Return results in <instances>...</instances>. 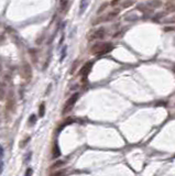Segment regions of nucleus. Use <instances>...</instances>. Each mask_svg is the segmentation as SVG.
<instances>
[{
    "mask_svg": "<svg viewBox=\"0 0 175 176\" xmlns=\"http://www.w3.org/2000/svg\"><path fill=\"white\" fill-rule=\"evenodd\" d=\"M113 49L111 43H97L90 49V52L96 55H105Z\"/></svg>",
    "mask_w": 175,
    "mask_h": 176,
    "instance_id": "f257e3e1",
    "label": "nucleus"
},
{
    "mask_svg": "<svg viewBox=\"0 0 175 176\" xmlns=\"http://www.w3.org/2000/svg\"><path fill=\"white\" fill-rule=\"evenodd\" d=\"M78 97H79V95H78V92H75V94H73L70 98L67 99V101L65 103V105H64V107H63V114H66V113H68L70 111L73 109V107L75 106V104H76V101H77V99H78Z\"/></svg>",
    "mask_w": 175,
    "mask_h": 176,
    "instance_id": "f03ea898",
    "label": "nucleus"
},
{
    "mask_svg": "<svg viewBox=\"0 0 175 176\" xmlns=\"http://www.w3.org/2000/svg\"><path fill=\"white\" fill-rule=\"evenodd\" d=\"M21 76L26 80H30L32 77V69L29 64H23V66L21 67Z\"/></svg>",
    "mask_w": 175,
    "mask_h": 176,
    "instance_id": "7ed1b4c3",
    "label": "nucleus"
},
{
    "mask_svg": "<svg viewBox=\"0 0 175 176\" xmlns=\"http://www.w3.org/2000/svg\"><path fill=\"white\" fill-rule=\"evenodd\" d=\"M105 33H106V30H105V28H99V29H97L95 32H93L91 33V35L89 36V40H97V39H103L104 36H105Z\"/></svg>",
    "mask_w": 175,
    "mask_h": 176,
    "instance_id": "20e7f679",
    "label": "nucleus"
},
{
    "mask_svg": "<svg viewBox=\"0 0 175 176\" xmlns=\"http://www.w3.org/2000/svg\"><path fill=\"white\" fill-rule=\"evenodd\" d=\"M91 67H93V63H91V62L86 63L85 65L82 67V69H80V75L84 77V78H86L87 76H88V74L90 73Z\"/></svg>",
    "mask_w": 175,
    "mask_h": 176,
    "instance_id": "39448f33",
    "label": "nucleus"
},
{
    "mask_svg": "<svg viewBox=\"0 0 175 176\" xmlns=\"http://www.w3.org/2000/svg\"><path fill=\"white\" fill-rule=\"evenodd\" d=\"M16 107V100H15V97H9L8 100H7V105H6V108L8 111H11L13 110Z\"/></svg>",
    "mask_w": 175,
    "mask_h": 176,
    "instance_id": "423d86ee",
    "label": "nucleus"
},
{
    "mask_svg": "<svg viewBox=\"0 0 175 176\" xmlns=\"http://www.w3.org/2000/svg\"><path fill=\"white\" fill-rule=\"evenodd\" d=\"M146 6L151 7L152 9H158L162 6V1H161V0H150V1L146 3Z\"/></svg>",
    "mask_w": 175,
    "mask_h": 176,
    "instance_id": "0eeeda50",
    "label": "nucleus"
},
{
    "mask_svg": "<svg viewBox=\"0 0 175 176\" xmlns=\"http://www.w3.org/2000/svg\"><path fill=\"white\" fill-rule=\"evenodd\" d=\"M59 155H61V152H59V147H58V144L56 142L54 143V145H53V159H56V157H58Z\"/></svg>",
    "mask_w": 175,
    "mask_h": 176,
    "instance_id": "6e6552de",
    "label": "nucleus"
},
{
    "mask_svg": "<svg viewBox=\"0 0 175 176\" xmlns=\"http://www.w3.org/2000/svg\"><path fill=\"white\" fill-rule=\"evenodd\" d=\"M44 114H45V104L42 103V104L40 105V107H39V117L43 118Z\"/></svg>",
    "mask_w": 175,
    "mask_h": 176,
    "instance_id": "1a4fd4ad",
    "label": "nucleus"
},
{
    "mask_svg": "<svg viewBox=\"0 0 175 176\" xmlns=\"http://www.w3.org/2000/svg\"><path fill=\"white\" fill-rule=\"evenodd\" d=\"M87 6H88V0H82V2H80V10H79L80 15L86 10Z\"/></svg>",
    "mask_w": 175,
    "mask_h": 176,
    "instance_id": "9d476101",
    "label": "nucleus"
},
{
    "mask_svg": "<svg viewBox=\"0 0 175 176\" xmlns=\"http://www.w3.org/2000/svg\"><path fill=\"white\" fill-rule=\"evenodd\" d=\"M133 4H134L133 0H126V1L122 3V8H129V7L133 6Z\"/></svg>",
    "mask_w": 175,
    "mask_h": 176,
    "instance_id": "9b49d317",
    "label": "nucleus"
},
{
    "mask_svg": "<svg viewBox=\"0 0 175 176\" xmlns=\"http://www.w3.org/2000/svg\"><path fill=\"white\" fill-rule=\"evenodd\" d=\"M65 171L64 170H61V171H56L55 173H52L50 176H65Z\"/></svg>",
    "mask_w": 175,
    "mask_h": 176,
    "instance_id": "f8f14e48",
    "label": "nucleus"
},
{
    "mask_svg": "<svg viewBox=\"0 0 175 176\" xmlns=\"http://www.w3.org/2000/svg\"><path fill=\"white\" fill-rule=\"evenodd\" d=\"M36 118H38V117H36L35 114H32L31 117L29 118V121H28V123H29L30 126H33V124L35 123V121H36Z\"/></svg>",
    "mask_w": 175,
    "mask_h": 176,
    "instance_id": "ddd939ff",
    "label": "nucleus"
},
{
    "mask_svg": "<svg viewBox=\"0 0 175 176\" xmlns=\"http://www.w3.org/2000/svg\"><path fill=\"white\" fill-rule=\"evenodd\" d=\"M59 3H61V9L62 10H65L67 4H68V0H59Z\"/></svg>",
    "mask_w": 175,
    "mask_h": 176,
    "instance_id": "4468645a",
    "label": "nucleus"
},
{
    "mask_svg": "<svg viewBox=\"0 0 175 176\" xmlns=\"http://www.w3.org/2000/svg\"><path fill=\"white\" fill-rule=\"evenodd\" d=\"M4 96H6V90H4V87L0 86V100L4 99Z\"/></svg>",
    "mask_w": 175,
    "mask_h": 176,
    "instance_id": "2eb2a0df",
    "label": "nucleus"
},
{
    "mask_svg": "<svg viewBox=\"0 0 175 176\" xmlns=\"http://www.w3.org/2000/svg\"><path fill=\"white\" fill-rule=\"evenodd\" d=\"M63 164H65V162H64V161H57L56 163L52 166V168H57V167H59V166H62Z\"/></svg>",
    "mask_w": 175,
    "mask_h": 176,
    "instance_id": "dca6fc26",
    "label": "nucleus"
},
{
    "mask_svg": "<svg viewBox=\"0 0 175 176\" xmlns=\"http://www.w3.org/2000/svg\"><path fill=\"white\" fill-rule=\"evenodd\" d=\"M30 139H31L30 137H26V138L24 139V140H23V141H22V142L20 143V147H24V146L26 145V143L30 141Z\"/></svg>",
    "mask_w": 175,
    "mask_h": 176,
    "instance_id": "f3484780",
    "label": "nucleus"
},
{
    "mask_svg": "<svg viewBox=\"0 0 175 176\" xmlns=\"http://www.w3.org/2000/svg\"><path fill=\"white\" fill-rule=\"evenodd\" d=\"M173 11H175V4H169V6H167V10L165 11V13L173 12Z\"/></svg>",
    "mask_w": 175,
    "mask_h": 176,
    "instance_id": "a211bd4d",
    "label": "nucleus"
},
{
    "mask_svg": "<svg viewBox=\"0 0 175 176\" xmlns=\"http://www.w3.org/2000/svg\"><path fill=\"white\" fill-rule=\"evenodd\" d=\"M165 16V12H161V13H158V15H156L155 17H154V21H158L159 19H161V17H164Z\"/></svg>",
    "mask_w": 175,
    "mask_h": 176,
    "instance_id": "6ab92c4d",
    "label": "nucleus"
},
{
    "mask_svg": "<svg viewBox=\"0 0 175 176\" xmlns=\"http://www.w3.org/2000/svg\"><path fill=\"white\" fill-rule=\"evenodd\" d=\"M31 156H32V153H31V152H29V153H28V154L24 156V163H28V162H30Z\"/></svg>",
    "mask_w": 175,
    "mask_h": 176,
    "instance_id": "aec40b11",
    "label": "nucleus"
},
{
    "mask_svg": "<svg viewBox=\"0 0 175 176\" xmlns=\"http://www.w3.org/2000/svg\"><path fill=\"white\" fill-rule=\"evenodd\" d=\"M107 6H108V3H104V4H101V6H100V8L98 9V13L103 12V11L105 10V9H106V7H107Z\"/></svg>",
    "mask_w": 175,
    "mask_h": 176,
    "instance_id": "412c9836",
    "label": "nucleus"
},
{
    "mask_svg": "<svg viewBox=\"0 0 175 176\" xmlns=\"http://www.w3.org/2000/svg\"><path fill=\"white\" fill-rule=\"evenodd\" d=\"M32 173H33V171H32V168H28V170H26V172H25V174H24V176H31V175H32Z\"/></svg>",
    "mask_w": 175,
    "mask_h": 176,
    "instance_id": "4be33fe9",
    "label": "nucleus"
},
{
    "mask_svg": "<svg viewBox=\"0 0 175 176\" xmlns=\"http://www.w3.org/2000/svg\"><path fill=\"white\" fill-rule=\"evenodd\" d=\"M65 55H66V46L63 49V52H62V57H61V61H63V58L65 57Z\"/></svg>",
    "mask_w": 175,
    "mask_h": 176,
    "instance_id": "5701e85b",
    "label": "nucleus"
},
{
    "mask_svg": "<svg viewBox=\"0 0 175 176\" xmlns=\"http://www.w3.org/2000/svg\"><path fill=\"white\" fill-rule=\"evenodd\" d=\"M163 22H164V23H174V22H175V19H166V20H164Z\"/></svg>",
    "mask_w": 175,
    "mask_h": 176,
    "instance_id": "b1692460",
    "label": "nucleus"
},
{
    "mask_svg": "<svg viewBox=\"0 0 175 176\" xmlns=\"http://www.w3.org/2000/svg\"><path fill=\"white\" fill-rule=\"evenodd\" d=\"M119 1H120V0H112L111 3H110V4H111V6H116L117 3H119Z\"/></svg>",
    "mask_w": 175,
    "mask_h": 176,
    "instance_id": "393cba45",
    "label": "nucleus"
},
{
    "mask_svg": "<svg viewBox=\"0 0 175 176\" xmlns=\"http://www.w3.org/2000/svg\"><path fill=\"white\" fill-rule=\"evenodd\" d=\"M3 156V147L0 145V157H2Z\"/></svg>",
    "mask_w": 175,
    "mask_h": 176,
    "instance_id": "a878e982",
    "label": "nucleus"
},
{
    "mask_svg": "<svg viewBox=\"0 0 175 176\" xmlns=\"http://www.w3.org/2000/svg\"><path fill=\"white\" fill-rule=\"evenodd\" d=\"M2 167H3V163H2V161H0V171L2 170Z\"/></svg>",
    "mask_w": 175,
    "mask_h": 176,
    "instance_id": "bb28decb",
    "label": "nucleus"
},
{
    "mask_svg": "<svg viewBox=\"0 0 175 176\" xmlns=\"http://www.w3.org/2000/svg\"><path fill=\"white\" fill-rule=\"evenodd\" d=\"M174 30H175V29H174Z\"/></svg>",
    "mask_w": 175,
    "mask_h": 176,
    "instance_id": "cd10ccee",
    "label": "nucleus"
}]
</instances>
